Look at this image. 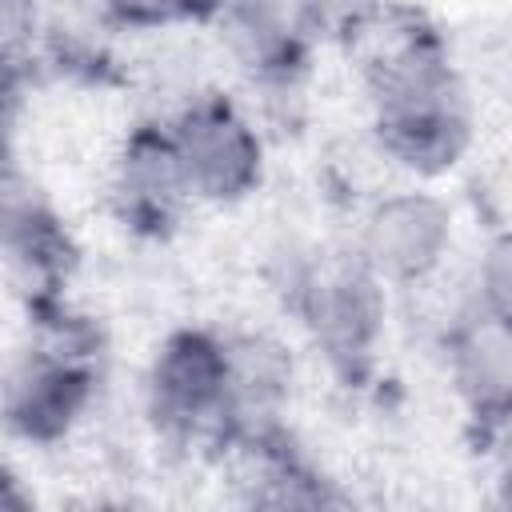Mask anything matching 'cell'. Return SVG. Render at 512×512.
I'll return each mask as SVG.
<instances>
[{
	"label": "cell",
	"mask_w": 512,
	"mask_h": 512,
	"mask_svg": "<svg viewBox=\"0 0 512 512\" xmlns=\"http://www.w3.org/2000/svg\"><path fill=\"white\" fill-rule=\"evenodd\" d=\"M36 336L0 368V424L32 444L72 432L96 388V336L60 300L32 308Z\"/></svg>",
	"instance_id": "obj_1"
},
{
	"label": "cell",
	"mask_w": 512,
	"mask_h": 512,
	"mask_svg": "<svg viewBox=\"0 0 512 512\" xmlns=\"http://www.w3.org/2000/svg\"><path fill=\"white\" fill-rule=\"evenodd\" d=\"M384 280L360 252H316L292 276V308L324 360L348 380H364L384 332Z\"/></svg>",
	"instance_id": "obj_2"
},
{
	"label": "cell",
	"mask_w": 512,
	"mask_h": 512,
	"mask_svg": "<svg viewBox=\"0 0 512 512\" xmlns=\"http://www.w3.org/2000/svg\"><path fill=\"white\" fill-rule=\"evenodd\" d=\"M380 148L424 176L452 168L472 140V104L448 56L396 72L368 88Z\"/></svg>",
	"instance_id": "obj_3"
},
{
	"label": "cell",
	"mask_w": 512,
	"mask_h": 512,
	"mask_svg": "<svg viewBox=\"0 0 512 512\" xmlns=\"http://www.w3.org/2000/svg\"><path fill=\"white\" fill-rule=\"evenodd\" d=\"M148 412L168 440L224 448L228 436V340L204 328L172 332L148 372Z\"/></svg>",
	"instance_id": "obj_4"
},
{
	"label": "cell",
	"mask_w": 512,
	"mask_h": 512,
	"mask_svg": "<svg viewBox=\"0 0 512 512\" xmlns=\"http://www.w3.org/2000/svg\"><path fill=\"white\" fill-rule=\"evenodd\" d=\"M172 152L196 200H240L260 184L264 144L240 108L224 96H196L172 124Z\"/></svg>",
	"instance_id": "obj_5"
},
{
	"label": "cell",
	"mask_w": 512,
	"mask_h": 512,
	"mask_svg": "<svg viewBox=\"0 0 512 512\" xmlns=\"http://www.w3.org/2000/svg\"><path fill=\"white\" fill-rule=\"evenodd\" d=\"M72 240L48 200L12 168L0 172V268L28 312L56 304L72 272Z\"/></svg>",
	"instance_id": "obj_6"
},
{
	"label": "cell",
	"mask_w": 512,
	"mask_h": 512,
	"mask_svg": "<svg viewBox=\"0 0 512 512\" xmlns=\"http://www.w3.org/2000/svg\"><path fill=\"white\" fill-rule=\"evenodd\" d=\"M188 200L192 192L180 176L168 124L132 128L112 172V208L120 224L132 228L136 236H152V240L168 236L180 224Z\"/></svg>",
	"instance_id": "obj_7"
},
{
	"label": "cell",
	"mask_w": 512,
	"mask_h": 512,
	"mask_svg": "<svg viewBox=\"0 0 512 512\" xmlns=\"http://www.w3.org/2000/svg\"><path fill=\"white\" fill-rule=\"evenodd\" d=\"M448 244H452V212L428 192H400L376 204L356 252L380 280L416 284L440 268Z\"/></svg>",
	"instance_id": "obj_8"
},
{
	"label": "cell",
	"mask_w": 512,
	"mask_h": 512,
	"mask_svg": "<svg viewBox=\"0 0 512 512\" xmlns=\"http://www.w3.org/2000/svg\"><path fill=\"white\" fill-rule=\"evenodd\" d=\"M240 64L264 84H292L316 36L304 0H216V16Z\"/></svg>",
	"instance_id": "obj_9"
},
{
	"label": "cell",
	"mask_w": 512,
	"mask_h": 512,
	"mask_svg": "<svg viewBox=\"0 0 512 512\" xmlns=\"http://www.w3.org/2000/svg\"><path fill=\"white\" fill-rule=\"evenodd\" d=\"M448 356L456 388L476 424L500 428L512 400V340L508 316L472 300L448 332Z\"/></svg>",
	"instance_id": "obj_10"
},
{
	"label": "cell",
	"mask_w": 512,
	"mask_h": 512,
	"mask_svg": "<svg viewBox=\"0 0 512 512\" xmlns=\"http://www.w3.org/2000/svg\"><path fill=\"white\" fill-rule=\"evenodd\" d=\"M104 16L120 28H168V24H200L216 16V0H100Z\"/></svg>",
	"instance_id": "obj_11"
},
{
	"label": "cell",
	"mask_w": 512,
	"mask_h": 512,
	"mask_svg": "<svg viewBox=\"0 0 512 512\" xmlns=\"http://www.w3.org/2000/svg\"><path fill=\"white\" fill-rule=\"evenodd\" d=\"M40 28V0H0V68H20Z\"/></svg>",
	"instance_id": "obj_12"
},
{
	"label": "cell",
	"mask_w": 512,
	"mask_h": 512,
	"mask_svg": "<svg viewBox=\"0 0 512 512\" xmlns=\"http://www.w3.org/2000/svg\"><path fill=\"white\" fill-rule=\"evenodd\" d=\"M16 112H20V68H0V172L12 168L8 152H12Z\"/></svg>",
	"instance_id": "obj_13"
},
{
	"label": "cell",
	"mask_w": 512,
	"mask_h": 512,
	"mask_svg": "<svg viewBox=\"0 0 512 512\" xmlns=\"http://www.w3.org/2000/svg\"><path fill=\"white\" fill-rule=\"evenodd\" d=\"M28 504V496L20 492V484H16V476L0 464V508H24Z\"/></svg>",
	"instance_id": "obj_14"
}]
</instances>
